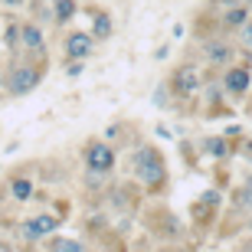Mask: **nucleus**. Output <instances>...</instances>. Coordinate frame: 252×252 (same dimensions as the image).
<instances>
[{
	"mask_svg": "<svg viewBox=\"0 0 252 252\" xmlns=\"http://www.w3.org/2000/svg\"><path fill=\"white\" fill-rule=\"evenodd\" d=\"M131 170H134L148 187L160 184V180H164V160H160L158 148H151V144L138 148V151H134V158H131Z\"/></svg>",
	"mask_w": 252,
	"mask_h": 252,
	"instance_id": "nucleus-1",
	"label": "nucleus"
},
{
	"mask_svg": "<svg viewBox=\"0 0 252 252\" xmlns=\"http://www.w3.org/2000/svg\"><path fill=\"white\" fill-rule=\"evenodd\" d=\"M85 164H89V170H92V174H108V170H112V164H115L112 144L92 141V144H89V151H85Z\"/></svg>",
	"mask_w": 252,
	"mask_h": 252,
	"instance_id": "nucleus-2",
	"label": "nucleus"
},
{
	"mask_svg": "<svg viewBox=\"0 0 252 252\" xmlns=\"http://www.w3.org/2000/svg\"><path fill=\"white\" fill-rule=\"evenodd\" d=\"M36 82H39V72L33 69V65H17L13 75L7 79V92L10 95H27Z\"/></svg>",
	"mask_w": 252,
	"mask_h": 252,
	"instance_id": "nucleus-3",
	"label": "nucleus"
},
{
	"mask_svg": "<svg viewBox=\"0 0 252 252\" xmlns=\"http://www.w3.org/2000/svg\"><path fill=\"white\" fill-rule=\"evenodd\" d=\"M56 216H33V220H27L23 223V233L30 236V239H39V236H49L56 233Z\"/></svg>",
	"mask_w": 252,
	"mask_h": 252,
	"instance_id": "nucleus-4",
	"label": "nucleus"
},
{
	"mask_svg": "<svg viewBox=\"0 0 252 252\" xmlns=\"http://www.w3.org/2000/svg\"><path fill=\"white\" fill-rule=\"evenodd\" d=\"M174 85H177V92L180 95H190L200 89V72H196L193 65H184L177 75H174Z\"/></svg>",
	"mask_w": 252,
	"mask_h": 252,
	"instance_id": "nucleus-5",
	"label": "nucleus"
},
{
	"mask_svg": "<svg viewBox=\"0 0 252 252\" xmlns=\"http://www.w3.org/2000/svg\"><path fill=\"white\" fill-rule=\"evenodd\" d=\"M249 79H252V72L246 69V65L229 69V75H226V92H229V95H243L246 89H249Z\"/></svg>",
	"mask_w": 252,
	"mask_h": 252,
	"instance_id": "nucleus-6",
	"label": "nucleus"
},
{
	"mask_svg": "<svg viewBox=\"0 0 252 252\" xmlns=\"http://www.w3.org/2000/svg\"><path fill=\"white\" fill-rule=\"evenodd\" d=\"M65 53H69V59L89 56V53H92V36H89V33H72L69 43H65Z\"/></svg>",
	"mask_w": 252,
	"mask_h": 252,
	"instance_id": "nucleus-7",
	"label": "nucleus"
},
{
	"mask_svg": "<svg viewBox=\"0 0 252 252\" xmlns=\"http://www.w3.org/2000/svg\"><path fill=\"white\" fill-rule=\"evenodd\" d=\"M20 39H23V46H27L30 53H39V49H43V33H39V27H33V23H23V27H20Z\"/></svg>",
	"mask_w": 252,
	"mask_h": 252,
	"instance_id": "nucleus-8",
	"label": "nucleus"
},
{
	"mask_svg": "<svg viewBox=\"0 0 252 252\" xmlns=\"http://www.w3.org/2000/svg\"><path fill=\"white\" fill-rule=\"evenodd\" d=\"M206 56H210L213 65H226L229 56H233V49L226 46V43H220V39H213V43H206Z\"/></svg>",
	"mask_w": 252,
	"mask_h": 252,
	"instance_id": "nucleus-9",
	"label": "nucleus"
},
{
	"mask_svg": "<svg viewBox=\"0 0 252 252\" xmlns=\"http://www.w3.org/2000/svg\"><path fill=\"white\" fill-rule=\"evenodd\" d=\"M10 190H13V200H20V203H23V200H30V196H33V180H30V177H17L13 184H10Z\"/></svg>",
	"mask_w": 252,
	"mask_h": 252,
	"instance_id": "nucleus-10",
	"label": "nucleus"
},
{
	"mask_svg": "<svg viewBox=\"0 0 252 252\" xmlns=\"http://www.w3.org/2000/svg\"><path fill=\"white\" fill-rule=\"evenodd\" d=\"M223 20H226V27H246V23H249V10L246 7H229L223 13Z\"/></svg>",
	"mask_w": 252,
	"mask_h": 252,
	"instance_id": "nucleus-11",
	"label": "nucleus"
},
{
	"mask_svg": "<svg viewBox=\"0 0 252 252\" xmlns=\"http://www.w3.org/2000/svg\"><path fill=\"white\" fill-rule=\"evenodd\" d=\"M49 252H85V249H82V243L63 239V236H59V239H53V249H49Z\"/></svg>",
	"mask_w": 252,
	"mask_h": 252,
	"instance_id": "nucleus-12",
	"label": "nucleus"
},
{
	"mask_svg": "<svg viewBox=\"0 0 252 252\" xmlns=\"http://www.w3.org/2000/svg\"><path fill=\"white\" fill-rule=\"evenodd\" d=\"M53 7H56V20H72V13H75L72 0H56Z\"/></svg>",
	"mask_w": 252,
	"mask_h": 252,
	"instance_id": "nucleus-13",
	"label": "nucleus"
},
{
	"mask_svg": "<svg viewBox=\"0 0 252 252\" xmlns=\"http://www.w3.org/2000/svg\"><path fill=\"white\" fill-rule=\"evenodd\" d=\"M112 33V20L108 17H95V36H108Z\"/></svg>",
	"mask_w": 252,
	"mask_h": 252,
	"instance_id": "nucleus-14",
	"label": "nucleus"
},
{
	"mask_svg": "<svg viewBox=\"0 0 252 252\" xmlns=\"http://www.w3.org/2000/svg\"><path fill=\"white\" fill-rule=\"evenodd\" d=\"M210 154H216V158H223V154H226V144H223L220 138H216V141H210Z\"/></svg>",
	"mask_w": 252,
	"mask_h": 252,
	"instance_id": "nucleus-15",
	"label": "nucleus"
},
{
	"mask_svg": "<svg viewBox=\"0 0 252 252\" xmlns=\"http://www.w3.org/2000/svg\"><path fill=\"white\" fill-rule=\"evenodd\" d=\"M17 39H20V27H10L7 30V46H17Z\"/></svg>",
	"mask_w": 252,
	"mask_h": 252,
	"instance_id": "nucleus-16",
	"label": "nucleus"
},
{
	"mask_svg": "<svg viewBox=\"0 0 252 252\" xmlns=\"http://www.w3.org/2000/svg\"><path fill=\"white\" fill-rule=\"evenodd\" d=\"M243 43L252 49V23H246V30H243Z\"/></svg>",
	"mask_w": 252,
	"mask_h": 252,
	"instance_id": "nucleus-17",
	"label": "nucleus"
},
{
	"mask_svg": "<svg viewBox=\"0 0 252 252\" xmlns=\"http://www.w3.org/2000/svg\"><path fill=\"white\" fill-rule=\"evenodd\" d=\"M7 3H10V7H17V3H23V0H7Z\"/></svg>",
	"mask_w": 252,
	"mask_h": 252,
	"instance_id": "nucleus-18",
	"label": "nucleus"
}]
</instances>
